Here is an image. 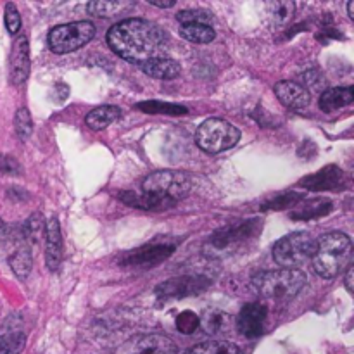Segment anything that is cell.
<instances>
[{"label": "cell", "mask_w": 354, "mask_h": 354, "mask_svg": "<svg viewBox=\"0 0 354 354\" xmlns=\"http://www.w3.org/2000/svg\"><path fill=\"white\" fill-rule=\"evenodd\" d=\"M138 109L147 114H169V116H185L189 109L183 106L169 102H159V100H149V102H138Z\"/></svg>", "instance_id": "603a6c76"}, {"label": "cell", "mask_w": 354, "mask_h": 354, "mask_svg": "<svg viewBox=\"0 0 354 354\" xmlns=\"http://www.w3.org/2000/svg\"><path fill=\"white\" fill-rule=\"evenodd\" d=\"M294 12H296V3L294 2H268L266 3V14L270 16L272 23L279 24H287L292 19Z\"/></svg>", "instance_id": "d4e9b609"}, {"label": "cell", "mask_w": 354, "mask_h": 354, "mask_svg": "<svg viewBox=\"0 0 354 354\" xmlns=\"http://www.w3.org/2000/svg\"><path fill=\"white\" fill-rule=\"evenodd\" d=\"M353 244L344 232H330L322 235L313 254V270L318 277L332 280L351 261Z\"/></svg>", "instance_id": "7a4b0ae2"}, {"label": "cell", "mask_w": 354, "mask_h": 354, "mask_svg": "<svg viewBox=\"0 0 354 354\" xmlns=\"http://www.w3.org/2000/svg\"><path fill=\"white\" fill-rule=\"evenodd\" d=\"M107 44L114 54L133 64L165 57L168 44L161 28L140 17H130L107 31Z\"/></svg>", "instance_id": "6da1fadb"}, {"label": "cell", "mask_w": 354, "mask_h": 354, "mask_svg": "<svg viewBox=\"0 0 354 354\" xmlns=\"http://www.w3.org/2000/svg\"><path fill=\"white\" fill-rule=\"evenodd\" d=\"M180 35L192 44H211L216 38V31L207 24H182Z\"/></svg>", "instance_id": "7402d4cb"}, {"label": "cell", "mask_w": 354, "mask_h": 354, "mask_svg": "<svg viewBox=\"0 0 354 354\" xmlns=\"http://www.w3.org/2000/svg\"><path fill=\"white\" fill-rule=\"evenodd\" d=\"M259 225L256 223V220L228 225V227L221 228L216 234H213V237L207 242V249L213 251L214 254H220V252H225L230 248H234L235 244H241V242L248 241L249 237H252L256 234Z\"/></svg>", "instance_id": "ba28073f"}, {"label": "cell", "mask_w": 354, "mask_h": 354, "mask_svg": "<svg viewBox=\"0 0 354 354\" xmlns=\"http://www.w3.org/2000/svg\"><path fill=\"white\" fill-rule=\"evenodd\" d=\"M353 282H354V265L349 263L348 270H346V275H344V286H346V289H348L349 294L354 292Z\"/></svg>", "instance_id": "d590c367"}, {"label": "cell", "mask_w": 354, "mask_h": 354, "mask_svg": "<svg viewBox=\"0 0 354 354\" xmlns=\"http://www.w3.org/2000/svg\"><path fill=\"white\" fill-rule=\"evenodd\" d=\"M6 26L10 35H17V31L21 30V16L14 3L6 6Z\"/></svg>", "instance_id": "836d02e7"}, {"label": "cell", "mask_w": 354, "mask_h": 354, "mask_svg": "<svg viewBox=\"0 0 354 354\" xmlns=\"http://www.w3.org/2000/svg\"><path fill=\"white\" fill-rule=\"evenodd\" d=\"M0 354H10L9 346H7V341L2 337V335H0Z\"/></svg>", "instance_id": "74e56055"}, {"label": "cell", "mask_w": 354, "mask_h": 354, "mask_svg": "<svg viewBox=\"0 0 354 354\" xmlns=\"http://www.w3.org/2000/svg\"><path fill=\"white\" fill-rule=\"evenodd\" d=\"M273 90L280 102L289 109H303L311 102L310 90L297 82H279Z\"/></svg>", "instance_id": "9a60e30c"}, {"label": "cell", "mask_w": 354, "mask_h": 354, "mask_svg": "<svg viewBox=\"0 0 354 354\" xmlns=\"http://www.w3.org/2000/svg\"><path fill=\"white\" fill-rule=\"evenodd\" d=\"M140 69L147 76L156 80H173L180 75V64L175 59L169 57H158L140 64Z\"/></svg>", "instance_id": "ac0fdd59"}, {"label": "cell", "mask_w": 354, "mask_h": 354, "mask_svg": "<svg viewBox=\"0 0 354 354\" xmlns=\"http://www.w3.org/2000/svg\"><path fill=\"white\" fill-rule=\"evenodd\" d=\"M354 100V90L353 86H335V88H328L322 93L318 106L325 113H332L341 107L349 106Z\"/></svg>", "instance_id": "e0dca14e"}, {"label": "cell", "mask_w": 354, "mask_h": 354, "mask_svg": "<svg viewBox=\"0 0 354 354\" xmlns=\"http://www.w3.org/2000/svg\"><path fill=\"white\" fill-rule=\"evenodd\" d=\"M176 19L182 24H207V26H211V23H213V16H211L209 10L203 9L180 10L176 14Z\"/></svg>", "instance_id": "f1b7e54d"}, {"label": "cell", "mask_w": 354, "mask_h": 354, "mask_svg": "<svg viewBox=\"0 0 354 354\" xmlns=\"http://www.w3.org/2000/svg\"><path fill=\"white\" fill-rule=\"evenodd\" d=\"M6 234H7V225L3 223L2 220H0V241H2V239L6 237Z\"/></svg>", "instance_id": "f35d334b"}, {"label": "cell", "mask_w": 354, "mask_h": 354, "mask_svg": "<svg viewBox=\"0 0 354 354\" xmlns=\"http://www.w3.org/2000/svg\"><path fill=\"white\" fill-rule=\"evenodd\" d=\"M23 232H24V237H26L28 241L31 242V244H35V242L40 241L41 235L45 234V220H44V216H41L40 213L31 214V216L28 218L26 221H24Z\"/></svg>", "instance_id": "83f0119b"}, {"label": "cell", "mask_w": 354, "mask_h": 354, "mask_svg": "<svg viewBox=\"0 0 354 354\" xmlns=\"http://www.w3.org/2000/svg\"><path fill=\"white\" fill-rule=\"evenodd\" d=\"M149 3L151 6H156V7H161V9H168V7H173L175 6V0H169V2H159V0H149Z\"/></svg>", "instance_id": "8d00e7d4"}, {"label": "cell", "mask_w": 354, "mask_h": 354, "mask_svg": "<svg viewBox=\"0 0 354 354\" xmlns=\"http://www.w3.org/2000/svg\"><path fill=\"white\" fill-rule=\"evenodd\" d=\"M133 6L131 2H90L86 3V10L88 14L97 17H111V16H116V14L123 12V10L130 9Z\"/></svg>", "instance_id": "484cf974"}, {"label": "cell", "mask_w": 354, "mask_h": 354, "mask_svg": "<svg viewBox=\"0 0 354 354\" xmlns=\"http://www.w3.org/2000/svg\"><path fill=\"white\" fill-rule=\"evenodd\" d=\"M14 128H16V133L21 140H26L33 133V120H31V114L26 107L17 109L16 118H14Z\"/></svg>", "instance_id": "f546056e"}, {"label": "cell", "mask_w": 354, "mask_h": 354, "mask_svg": "<svg viewBox=\"0 0 354 354\" xmlns=\"http://www.w3.org/2000/svg\"><path fill=\"white\" fill-rule=\"evenodd\" d=\"M189 354H242L241 348L227 341H209L197 344L190 349Z\"/></svg>", "instance_id": "4316f807"}, {"label": "cell", "mask_w": 354, "mask_h": 354, "mask_svg": "<svg viewBox=\"0 0 354 354\" xmlns=\"http://www.w3.org/2000/svg\"><path fill=\"white\" fill-rule=\"evenodd\" d=\"M9 265L12 268V272L16 273L17 279L24 280L28 279L31 272V266H33V259H31V251L30 248H19L12 256L9 258Z\"/></svg>", "instance_id": "cb8c5ba5"}, {"label": "cell", "mask_w": 354, "mask_h": 354, "mask_svg": "<svg viewBox=\"0 0 354 354\" xmlns=\"http://www.w3.org/2000/svg\"><path fill=\"white\" fill-rule=\"evenodd\" d=\"M306 286V275L299 270H270L252 277V289L263 299L287 303Z\"/></svg>", "instance_id": "277c9868"}, {"label": "cell", "mask_w": 354, "mask_h": 354, "mask_svg": "<svg viewBox=\"0 0 354 354\" xmlns=\"http://www.w3.org/2000/svg\"><path fill=\"white\" fill-rule=\"evenodd\" d=\"M9 76L14 85L26 82L30 75V44L26 37H17L9 57Z\"/></svg>", "instance_id": "4fadbf2b"}, {"label": "cell", "mask_w": 354, "mask_h": 354, "mask_svg": "<svg viewBox=\"0 0 354 354\" xmlns=\"http://www.w3.org/2000/svg\"><path fill=\"white\" fill-rule=\"evenodd\" d=\"M317 249V241L308 232H296L280 239L273 245V258L282 268L297 270L310 261Z\"/></svg>", "instance_id": "8992f818"}, {"label": "cell", "mask_w": 354, "mask_h": 354, "mask_svg": "<svg viewBox=\"0 0 354 354\" xmlns=\"http://www.w3.org/2000/svg\"><path fill=\"white\" fill-rule=\"evenodd\" d=\"M2 337L7 341L10 354H19L24 349V344H26V335H24L23 330H19V328H14V330L10 332H3Z\"/></svg>", "instance_id": "d6a6232c"}, {"label": "cell", "mask_w": 354, "mask_h": 354, "mask_svg": "<svg viewBox=\"0 0 354 354\" xmlns=\"http://www.w3.org/2000/svg\"><path fill=\"white\" fill-rule=\"evenodd\" d=\"M266 317H268V308L259 303H249L241 310L237 317V330L244 337L256 339L265 332Z\"/></svg>", "instance_id": "8fae6325"}, {"label": "cell", "mask_w": 354, "mask_h": 354, "mask_svg": "<svg viewBox=\"0 0 354 354\" xmlns=\"http://www.w3.org/2000/svg\"><path fill=\"white\" fill-rule=\"evenodd\" d=\"M211 286V280L206 277L197 275H185L176 277V279L168 280V282L161 283L156 287V294L161 299H173V297H187L196 296V294L204 292L207 287Z\"/></svg>", "instance_id": "9c48e42d"}, {"label": "cell", "mask_w": 354, "mask_h": 354, "mask_svg": "<svg viewBox=\"0 0 354 354\" xmlns=\"http://www.w3.org/2000/svg\"><path fill=\"white\" fill-rule=\"evenodd\" d=\"M332 203L327 199H313L306 201L304 204L296 207V211L290 213V218L294 220H315V218L325 216L327 213H330Z\"/></svg>", "instance_id": "44dd1931"}, {"label": "cell", "mask_w": 354, "mask_h": 354, "mask_svg": "<svg viewBox=\"0 0 354 354\" xmlns=\"http://www.w3.org/2000/svg\"><path fill=\"white\" fill-rule=\"evenodd\" d=\"M121 354H178L171 339L159 334L135 335L121 349Z\"/></svg>", "instance_id": "30bf717a"}, {"label": "cell", "mask_w": 354, "mask_h": 354, "mask_svg": "<svg viewBox=\"0 0 354 354\" xmlns=\"http://www.w3.org/2000/svg\"><path fill=\"white\" fill-rule=\"evenodd\" d=\"M95 37V26L92 21H75L52 28L48 33V47L54 54H68L85 47Z\"/></svg>", "instance_id": "52a82bcc"}, {"label": "cell", "mask_w": 354, "mask_h": 354, "mask_svg": "<svg viewBox=\"0 0 354 354\" xmlns=\"http://www.w3.org/2000/svg\"><path fill=\"white\" fill-rule=\"evenodd\" d=\"M342 180H344L342 169H339L335 165H330L322 168L315 175L306 176L301 182V187H304L306 190H313V192H325V190L337 189L342 183Z\"/></svg>", "instance_id": "2e32d148"}, {"label": "cell", "mask_w": 354, "mask_h": 354, "mask_svg": "<svg viewBox=\"0 0 354 354\" xmlns=\"http://www.w3.org/2000/svg\"><path fill=\"white\" fill-rule=\"evenodd\" d=\"M348 14L351 19H354V2H349L348 3Z\"/></svg>", "instance_id": "ab89813d"}, {"label": "cell", "mask_w": 354, "mask_h": 354, "mask_svg": "<svg viewBox=\"0 0 354 354\" xmlns=\"http://www.w3.org/2000/svg\"><path fill=\"white\" fill-rule=\"evenodd\" d=\"M121 118V109L116 106H100L97 109L90 111L85 118L86 127L92 128V130H104V128L109 127L111 123H114L116 120Z\"/></svg>", "instance_id": "d6986e66"}, {"label": "cell", "mask_w": 354, "mask_h": 354, "mask_svg": "<svg viewBox=\"0 0 354 354\" xmlns=\"http://www.w3.org/2000/svg\"><path fill=\"white\" fill-rule=\"evenodd\" d=\"M241 140V131L221 118H209L203 121L196 131L197 147L207 154H220L228 151Z\"/></svg>", "instance_id": "5b68a950"}, {"label": "cell", "mask_w": 354, "mask_h": 354, "mask_svg": "<svg viewBox=\"0 0 354 354\" xmlns=\"http://www.w3.org/2000/svg\"><path fill=\"white\" fill-rule=\"evenodd\" d=\"M45 263L50 272H55L62 261V234L55 216L45 223Z\"/></svg>", "instance_id": "5bb4252c"}, {"label": "cell", "mask_w": 354, "mask_h": 354, "mask_svg": "<svg viewBox=\"0 0 354 354\" xmlns=\"http://www.w3.org/2000/svg\"><path fill=\"white\" fill-rule=\"evenodd\" d=\"M173 251H175L173 245H147V248H138L135 251L124 252L120 261L123 266H152L169 258Z\"/></svg>", "instance_id": "7c38bea8"}, {"label": "cell", "mask_w": 354, "mask_h": 354, "mask_svg": "<svg viewBox=\"0 0 354 354\" xmlns=\"http://www.w3.org/2000/svg\"><path fill=\"white\" fill-rule=\"evenodd\" d=\"M299 201H301L299 194H294V192L280 194V196H277L275 199L270 201L268 204H265L263 209H286V207H294Z\"/></svg>", "instance_id": "1f68e13d"}, {"label": "cell", "mask_w": 354, "mask_h": 354, "mask_svg": "<svg viewBox=\"0 0 354 354\" xmlns=\"http://www.w3.org/2000/svg\"><path fill=\"white\" fill-rule=\"evenodd\" d=\"M142 190L145 196L156 201L159 209H169L178 201L185 199L192 190V178L185 171L175 169H161L154 171L144 180Z\"/></svg>", "instance_id": "3957f363"}, {"label": "cell", "mask_w": 354, "mask_h": 354, "mask_svg": "<svg viewBox=\"0 0 354 354\" xmlns=\"http://www.w3.org/2000/svg\"><path fill=\"white\" fill-rule=\"evenodd\" d=\"M232 317L221 310H207L201 318V327L207 335L225 334L230 328Z\"/></svg>", "instance_id": "ffe728a7"}, {"label": "cell", "mask_w": 354, "mask_h": 354, "mask_svg": "<svg viewBox=\"0 0 354 354\" xmlns=\"http://www.w3.org/2000/svg\"><path fill=\"white\" fill-rule=\"evenodd\" d=\"M0 171L9 173V175H17V173H21L19 162L16 159L9 158V156H0Z\"/></svg>", "instance_id": "e575fe53"}, {"label": "cell", "mask_w": 354, "mask_h": 354, "mask_svg": "<svg viewBox=\"0 0 354 354\" xmlns=\"http://www.w3.org/2000/svg\"><path fill=\"white\" fill-rule=\"evenodd\" d=\"M201 327V318L194 311H182L176 318V330L183 335H190Z\"/></svg>", "instance_id": "4dcf8cb0"}]
</instances>
